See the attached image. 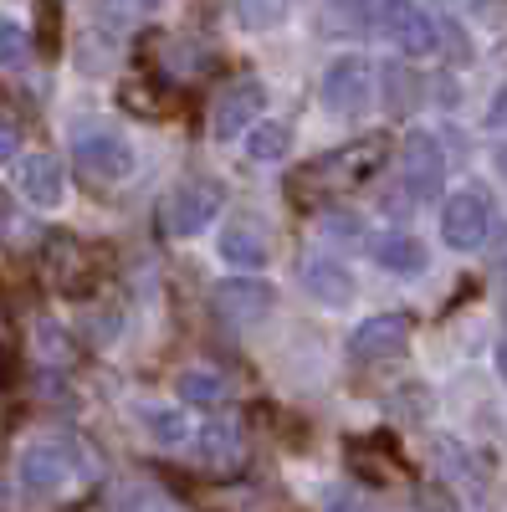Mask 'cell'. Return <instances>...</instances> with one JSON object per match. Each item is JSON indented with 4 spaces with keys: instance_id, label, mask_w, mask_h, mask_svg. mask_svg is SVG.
<instances>
[{
    "instance_id": "26",
    "label": "cell",
    "mask_w": 507,
    "mask_h": 512,
    "mask_svg": "<svg viewBox=\"0 0 507 512\" xmlns=\"http://www.w3.org/2000/svg\"><path fill=\"white\" fill-rule=\"evenodd\" d=\"M436 41H446V57L451 62H467V36H461L451 21H436Z\"/></svg>"
},
{
    "instance_id": "6",
    "label": "cell",
    "mask_w": 507,
    "mask_h": 512,
    "mask_svg": "<svg viewBox=\"0 0 507 512\" xmlns=\"http://www.w3.org/2000/svg\"><path fill=\"white\" fill-rule=\"evenodd\" d=\"M374 26H379V36H385L390 47H400L405 57L436 52V21L420 11L415 0H385V6L374 11Z\"/></svg>"
},
{
    "instance_id": "25",
    "label": "cell",
    "mask_w": 507,
    "mask_h": 512,
    "mask_svg": "<svg viewBox=\"0 0 507 512\" xmlns=\"http://www.w3.org/2000/svg\"><path fill=\"white\" fill-rule=\"evenodd\" d=\"M385 77H390V108H395V113H405V108L415 103V93H410V88H415V77H410L405 67H390Z\"/></svg>"
},
{
    "instance_id": "22",
    "label": "cell",
    "mask_w": 507,
    "mask_h": 512,
    "mask_svg": "<svg viewBox=\"0 0 507 512\" xmlns=\"http://www.w3.org/2000/svg\"><path fill=\"white\" fill-rule=\"evenodd\" d=\"M139 425H144V431H149L159 446H180V441H190V420L175 415V410H144Z\"/></svg>"
},
{
    "instance_id": "1",
    "label": "cell",
    "mask_w": 507,
    "mask_h": 512,
    "mask_svg": "<svg viewBox=\"0 0 507 512\" xmlns=\"http://www.w3.org/2000/svg\"><path fill=\"white\" fill-rule=\"evenodd\" d=\"M385 154H390V139H385V134H369V139H359V144L328 149V154H318L313 164H303L298 175L287 180V200L303 205V210H313V205H323V200H333V195L364 185L374 169L385 164Z\"/></svg>"
},
{
    "instance_id": "18",
    "label": "cell",
    "mask_w": 507,
    "mask_h": 512,
    "mask_svg": "<svg viewBox=\"0 0 507 512\" xmlns=\"http://www.w3.org/2000/svg\"><path fill=\"white\" fill-rule=\"evenodd\" d=\"M369 0H328V6L318 11V31L323 36H338V41H349L359 31H369Z\"/></svg>"
},
{
    "instance_id": "5",
    "label": "cell",
    "mask_w": 507,
    "mask_h": 512,
    "mask_svg": "<svg viewBox=\"0 0 507 512\" xmlns=\"http://www.w3.org/2000/svg\"><path fill=\"white\" fill-rule=\"evenodd\" d=\"M72 164L88 180H98V185H118V180L134 175V149H129V139H123V134L93 128V134H77L72 139Z\"/></svg>"
},
{
    "instance_id": "3",
    "label": "cell",
    "mask_w": 507,
    "mask_h": 512,
    "mask_svg": "<svg viewBox=\"0 0 507 512\" xmlns=\"http://www.w3.org/2000/svg\"><path fill=\"white\" fill-rule=\"evenodd\" d=\"M221 205H226V195H221L216 180L190 175V180H180L175 190L164 195V231L169 236H200L210 221H216Z\"/></svg>"
},
{
    "instance_id": "7",
    "label": "cell",
    "mask_w": 507,
    "mask_h": 512,
    "mask_svg": "<svg viewBox=\"0 0 507 512\" xmlns=\"http://www.w3.org/2000/svg\"><path fill=\"white\" fill-rule=\"evenodd\" d=\"M487 231H492V205H487V195H482V190H456V195L446 200V210H441V236H446V246L477 251V246L487 241Z\"/></svg>"
},
{
    "instance_id": "4",
    "label": "cell",
    "mask_w": 507,
    "mask_h": 512,
    "mask_svg": "<svg viewBox=\"0 0 507 512\" xmlns=\"http://www.w3.org/2000/svg\"><path fill=\"white\" fill-rule=\"evenodd\" d=\"M72 472H77V456H72V446L67 441H31L26 451H21V461H16V477H21V487L31 492V497H57V492H67L72 487Z\"/></svg>"
},
{
    "instance_id": "2",
    "label": "cell",
    "mask_w": 507,
    "mask_h": 512,
    "mask_svg": "<svg viewBox=\"0 0 507 512\" xmlns=\"http://www.w3.org/2000/svg\"><path fill=\"white\" fill-rule=\"evenodd\" d=\"M47 282L62 297H93L103 282V256L72 236H52L47 241Z\"/></svg>"
},
{
    "instance_id": "30",
    "label": "cell",
    "mask_w": 507,
    "mask_h": 512,
    "mask_svg": "<svg viewBox=\"0 0 507 512\" xmlns=\"http://www.w3.org/2000/svg\"><path fill=\"white\" fill-rule=\"evenodd\" d=\"M497 374H502V384H507V338L497 344Z\"/></svg>"
},
{
    "instance_id": "23",
    "label": "cell",
    "mask_w": 507,
    "mask_h": 512,
    "mask_svg": "<svg viewBox=\"0 0 507 512\" xmlns=\"http://www.w3.org/2000/svg\"><path fill=\"white\" fill-rule=\"evenodd\" d=\"M287 16V0H236V21L246 31H267Z\"/></svg>"
},
{
    "instance_id": "9",
    "label": "cell",
    "mask_w": 507,
    "mask_h": 512,
    "mask_svg": "<svg viewBox=\"0 0 507 512\" xmlns=\"http://www.w3.org/2000/svg\"><path fill=\"white\" fill-rule=\"evenodd\" d=\"M400 175H405V190L420 195V200H436V190L446 185V154L431 134H405V149H400Z\"/></svg>"
},
{
    "instance_id": "32",
    "label": "cell",
    "mask_w": 507,
    "mask_h": 512,
    "mask_svg": "<svg viewBox=\"0 0 507 512\" xmlns=\"http://www.w3.org/2000/svg\"><path fill=\"white\" fill-rule=\"evenodd\" d=\"M472 6H497V0H472Z\"/></svg>"
},
{
    "instance_id": "20",
    "label": "cell",
    "mask_w": 507,
    "mask_h": 512,
    "mask_svg": "<svg viewBox=\"0 0 507 512\" xmlns=\"http://www.w3.org/2000/svg\"><path fill=\"white\" fill-rule=\"evenodd\" d=\"M246 149H251V159H282L287 149H292V128L287 123H257L251 128V139H246Z\"/></svg>"
},
{
    "instance_id": "19",
    "label": "cell",
    "mask_w": 507,
    "mask_h": 512,
    "mask_svg": "<svg viewBox=\"0 0 507 512\" xmlns=\"http://www.w3.org/2000/svg\"><path fill=\"white\" fill-rule=\"evenodd\" d=\"M175 390H180V400H185V405L210 410V405H221V400L231 395V379H226V374H216V369H185Z\"/></svg>"
},
{
    "instance_id": "24",
    "label": "cell",
    "mask_w": 507,
    "mask_h": 512,
    "mask_svg": "<svg viewBox=\"0 0 507 512\" xmlns=\"http://www.w3.org/2000/svg\"><path fill=\"white\" fill-rule=\"evenodd\" d=\"M26 47H31V36L16 21L0 16V67H21L26 62Z\"/></svg>"
},
{
    "instance_id": "29",
    "label": "cell",
    "mask_w": 507,
    "mask_h": 512,
    "mask_svg": "<svg viewBox=\"0 0 507 512\" xmlns=\"http://www.w3.org/2000/svg\"><path fill=\"white\" fill-rule=\"evenodd\" d=\"M492 128H507V93L492 103Z\"/></svg>"
},
{
    "instance_id": "13",
    "label": "cell",
    "mask_w": 507,
    "mask_h": 512,
    "mask_svg": "<svg viewBox=\"0 0 507 512\" xmlns=\"http://www.w3.org/2000/svg\"><path fill=\"white\" fill-rule=\"evenodd\" d=\"M262 82H251V77H241V82H231V88L216 98V113H210V128H216V139H231V134H241V128H251L262 118Z\"/></svg>"
},
{
    "instance_id": "8",
    "label": "cell",
    "mask_w": 507,
    "mask_h": 512,
    "mask_svg": "<svg viewBox=\"0 0 507 512\" xmlns=\"http://www.w3.org/2000/svg\"><path fill=\"white\" fill-rule=\"evenodd\" d=\"M369 82H374V72H369V62H364V57H338V62L323 72L318 98H323V108H328V113L354 118V113H364V108H369Z\"/></svg>"
},
{
    "instance_id": "27",
    "label": "cell",
    "mask_w": 507,
    "mask_h": 512,
    "mask_svg": "<svg viewBox=\"0 0 507 512\" xmlns=\"http://www.w3.org/2000/svg\"><path fill=\"white\" fill-rule=\"evenodd\" d=\"M41 31H47V52H57V6L52 0L41 6Z\"/></svg>"
},
{
    "instance_id": "14",
    "label": "cell",
    "mask_w": 507,
    "mask_h": 512,
    "mask_svg": "<svg viewBox=\"0 0 507 512\" xmlns=\"http://www.w3.org/2000/svg\"><path fill=\"white\" fill-rule=\"evenodd\" d=\"M221 256H226L231 267L257 272V267H267V256H272V231L262 221H251V216H236L221 231Z\"/></svg>"
},
{
    "instance_id": "11",
    "label": "cell",
    "mask_w": 507,
    "mask_h": 512,
    "mask_svg": "<svg viewBox=\"0 0 507 512\" xmlns=\"http://www.w3.org/2000/svg\"><path fill=\"white\" fill-rule=\"evenodd\" d=\"M210 303H216V318H221V323H231V328H257V323L272 313V287H267V282H251V277L221 282Z\"/></svg>"
},
{
    "instance_id": "17",
    "label": "cell",
    "mask_w": 507,
    "mask_h": 512,
    "mask_svg": "<svg viewBox=\"0 0 507 512\" xmlns=\"http://www.w3.org/2000/svg\"><path fill=\"white\" fill-rule=\"evenodd\" d=\"M374 262L385 267V272H395V277H415V272H426V246H420L415 236H405V231H390V236H379L374 241Z\"/></svg>"
},
{
    "instance_id": "28",
    "label": "cell",
    "mask_w": 507,
    "mask_h": 512,
    "mask_svg": "<svg viewBox=\"0 0 507 512\" xmlns=\"http://www.w3.org/2000/svg\"><path fill=\"white\" fill-rule=\"evenodd\" d=\"M11 149H16V128L0 118V154H11Z\"/></svg>"
},
{
    "instance_id": "10",
    "label": "cell",
    "mask_w": 507,
    "mask_h": 512,
    "mask_svg": "<svg viewBox=\"0 0 507 512\" xmlns=\"http://www.w3.org/2000/svg\"><path fill=\"white\" fill-rule=\"evenodd\" d=\"M405 338H410V323L395 318V313L364 318V323L349 333V359H354V364H385V359L405 354Z\"/></svg>"
},
{
    "instance_id": "15",
    "label": "cell",
    "mask_w": 507,
    "mask_h": 512,
    "mask_svg": "<svg viewBox=\"0 0 507 512\" xmlns=\"http://www.w3.org/2000/svg\"><path fill=\"white\" fill-rule=\"evenodd\" d=\"M195 456H200V466H210V472H236L241 456H246V446H241V425H231V420H210L205 431H200V441H195Z\"/></svg>"
},
{
    "instance_id": "12",
    "label": "cell",
    "mask_w": 507,
    "mask_h": 512,
    "mask_svg": "<svg viewBox=\"0 0 507 512\" xmlns=\"http://www.w3.org/2000/svg\"><path fill=\"white\" fill-rule=\"evenodd\" d=\"M16 190L36 205V210H57L67 195V169L52 154H21L16 159Z\"/></svg>"
},
{
    "instance_id": "16",
    "label": "cell",
    "mask_w": 507,
    "mask_h": 512,
    "mask_svg": "<svg viewBox=\"0 0 507 512\" xmlns=\"http://www.w3.org/2000/svg\"><path fill=\"white\" fill-rule=\"evenodd\" d=\"M303 287H308V297H318L323 308H344L349 297H354V277L338 267V262H328V256L303 262Z\"/></svg>"
},
{
    "instance_id": "31",
    "label": "cell",
    "mask_w": 507,
    "mask_h": 512,
    "mask_svg": "<svg viewBox=\"0 0 507 512\" xmlns=\"http://www.w3.org/2000/svg\"><path fill=\"white\" fill-rule=\"evenodd\" d=\"M497 169H502V180H507V149H497Z\"/></svg>"
},
{
    "instance_id": "21",
    "label": "cell",
    "mask_w": 507,
    "mask_h": 512,
    "mask_svg": "<svg viewBox=\"0 0 507 512\" xmlns=\"http://www.w3.org/2000/svg\"><path fill=\"white\" fill-rule=\"evenodd\" d=\"M154 11V0H98V26L108 31H129Z\"/></svg>"
}]
</instances>
